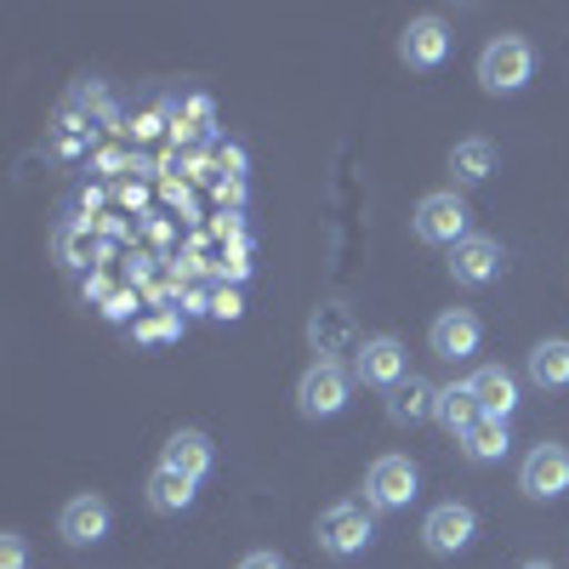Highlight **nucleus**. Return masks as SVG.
Segmentation results:
<instances>
[{"label": "nucleus", "mask_w": 569, "mask_h": 569, "mask_svg": "<svg viewBox=\"0 0 569 569\" xmlns=\"http://www.w3.org/2000/svg\"><path fill=\"white\" fill-rule=\"evenodd\" d=\"M313 541L325 558H359L376 541V507L370 501H330L313 525Z\"/></svg>", "instance_id": "nucleus-1"}, {"label": "nucleus", "mask_w": 569, "mask_h": 569, "mask_svg": "<svg viewBox=\"0 0 569 569\" xmlns=\"http://www.w3.org/2000/svg\"><path fill=\"white\" fill-rule=\"evenodd\" d=\"M536 80V46L525 34H496L485 52H479V86L490 98H512Z\"/></svg>", "instance_id": "nucleus-2"}, {"label": "nucleus", "mask_w": 569, "mask_h": 569, "mask_svg": "<svg viewBox=\"0 0 569 569\" xmlns=\"http://www.w3.org/2000/svg\"><path fill=\"white\" fill-rule=\"evenodd\" d=\"M348 393H353V376L337 359H313L302 370V382H297V410L308 421H330V416L348 410Z\"/></svg>", "instance_id": "nucleus-3"}, {"label": "nucleus", "mask_w": 569, "mask_h": 569, "mask_svg": "<svg viewBox=\"0 0 569 569\" xmlns=\"http://www.w3.org/2000/svg\"><path fill=\"white\" fill-rule=\"evenodd\" d=\"M467 217H472V211H467V200L456 194V188H439V194H427V200L416 206L410 222H416V240H421V246H450V251H456V246L467 240Z\"/></svg>", "instance_id": "nucleus-4"}, {"label": "nucleus", "mask_w": 569, "mask_h": 569, "mask_svg": "<svg viewBox=\"0 0 569 569\" xmlns=\"http://www.w3.org/2000/svg\"><path fill=\"white\" fill-rule=\"evenodd\" d=\"M416 485H421V472L410 456H376L365 472V501L376 512H405L416 501Z\"/></svg>", "instance_id": "nucleus-5"}, {"label": "nucleus", "mask_w": 569, "mask_h": 569, "mask_svg": "<svg viewBox=\"0 0 569 569\" xmlns=\"http://www.w3.org/2000/svg\"><path fill=\"white\" fill-rule=\"evenodd\" d=\"M472 536H479V512H472L467 501H439L433 512L421 518V547L433 558H456L472 547Z\"/></svg>", "instance_id": "nucleus-6"}, {"label": "nucleus", "mask_w": 569, "mask_h": 569, "mask_svg": "<svg viewBox=\"0 0 569 569\" xmlns=\"http://www.w3.org/2000/svg\"><path fill=\"white\" fill-rule=\"evenodd\" d=\"M518 490L530 501H558L569 490V445H536L525 461H518Z\"/></svg>", "instance_id": "nucleus-7"}, {"label": "nucleus", "mask_w": 569, "mask_h": 569, "mask_svg": "<svg viewBox=\"0 0 569 569\" xmlns=\"http://www.w3.org/2000/svg\"><path fill=\"white\" fill-rule=\"evenodd\" d=\"M405 376H410V353H405L399 337H365V342H359V353H353V382L393 393Z\"/></svg>", "instance_id": "nucleus-8"}, {"label": "nucleus", "mask_w": 569, "mask_h": 569, "mask_svg": "<svg viewBox=\"0 0 569 569\" xmlns=\"http://www.w3.org/2000/svg\"><path fill=\"white\" fill-rule=\"evenodd\" d=\"M479 342H485V325H479V313H472V308H445L433 325H427V348H433L439 359H450V365L472 359V353H479Z\"/></svg>", "instance_id": "nucleus-9"}, {"label": "nucleus", "mask_w": 569, "mask_h": 569, "mask_svg": "<svg viewBox=\"0 0 569 569\" xmlns=\"http://www.w3.org/2000/svg\"><path fill=\"white\" fill-rule=\"evenodd\" d=\"M450 58V23L445 18H410L405 34H399V63L405 69H439Z\"/></svg>", "instance_id": "nucleus-10"}, {"label": "nucleus", "mask_w": 569, "mask_h": 569, "mask_svg": "<svg viewBox=\"0 0 569 569\" xmlns=\"http://www.w3.org/2000/svg\"><path fill=\"white\" fill-rule=\"evenodd\" d=\"M109 525H114V512H109L103 496H74V501H63V512H58V536H63L69 547H98V541L109 536Z\"/></svg>", "instance_id": "nucleus-11"}, {"label": "nucleus", "mask_w": 569, "mask_h": 569, "mask_svg": "<svg viewBox=\"0 0 569 569\" xmlns=\"http://www.w3.org/2000/svg\"><path fill=\"white\" fill-rule=\"evenodd\" d=\"M501 246L490 240V233H467V240L450 251V279L456 284H467V291H479V284H490L496 273H501Z\"/></svg>", "instance_id": "nucleus-12"}, {"label": "nucleus", "mask_w": 569, "mask_h": 569, "mask_svg": "<svg viewBox=\"0 0 569 569\" xmlns=\"http://www.w3.org/2000/svg\"><path fill=\"white\" fill-rule=\"evenodd\" d=\"M308 342H313V353H319V359H337V365H342V353H359L353 313H348L342 302L313 308V319H308Z\"/></svg>", "instance_id": "nucleus-13"}, {"label": "nucleus", "mask_w": 569, "mask_h": 569, "mask_svg": "<svg viewBox=\"0 0 569 569\" xmlns=\"http://www.w3.org/2000/svg\"><path fill=\"white\" fill-rule=\"evenodd\" d=\"M467 388H472V399H479V410L496 416V421H507L518 410V376L507 365H479L467 376Z\"/></svg>", "instance_id": "nucleus-14"}, {"label": "nucleus", "mask_w": 569, "mask_h": 569, "mask_svg": "<svg viewBox=\"0 0 569 569\" xmlns=\"http://www.w3.org/2000/svg\"><path fill=\"white\" fill-rule=\"evenodd\" d=\"M427 416H439V388L427 382V376H405V382L388 393V421L393 427H421Z\"/></svg>", "instance_id": "nucleus-15"}, {"label": "nucleus", "mask_w": 569, "mask_h": 569, "mask_svg": "<svg viewBox=\"0 0 569 569\" xmlns=\"http://www.w3.org/2000/svg\"><path fill=\"white\" fill-rule=\"evenodd\" d=\"M160 467L166 472H182V479H206L211 472V439L206 433H194V427H182V433H171L166 439V450H160Z\"/></svg>", "instance_id": "nucleus-16"}, {"label": "nucleus", "mask_w": 569, "mask_h": 569, "mask_svg": "<svg viewBox=\"0 0 569 569\" xmlns=\"http://www.w3.org/2000/svg\"><path fill=\"white\" fill-rule=\"evenodd\" d=\"M525 370H530V382H536V388L563 393V388H569V337H547V342H536Z\"/></svg>", "instance_id": "nucleus-17"}, {"label": "nucleus", "mask_w": 569, "mask_h": 569, "mask_svg": "<svg viewBox=\"0 0 569 569\" xmlns=\"http://www.w3.org/2000/svg\"><path fill=\"white\" fill-rule=\"evenodd\" d=\"M490 171H496V142L490 137H461L456 149H450V177L461 188H479Z\"/></svg>", "instance_id": "nucleus-18"}, {"label": "nucleus", "mask_w": 569, "mask_h": 569, "mask_svg": "<svg viewBox=\"0 0 569 569\" xmlns=\"http://www.w3.org/2000/svg\"><path fill=\"white\" fill-rule=\"evenodd\" d=\"M433 421L445 427V433H456V439H461V433H472V427L485 421V410H479V399H472V388H467V382H461V388L450 382V388H439V416H433Z\"/></svg>", "instance_id": "nucleus-19"}, {"label": "nucleus", "mask_w": 569, "mask_h": 569, "mask_svg": "<svg viewBox=\"0 0 569 569\" xmlns=\"http://www.w3.org/2000/svg\"><path fill=\"white\" fill-rule=\"evenodd\" d=\"M52 251H58L63 268H91L98 262V233H91V222H58Z\"/></svg>", "instance_id": "nucleus-20"}, {"label": "nucleus", "mask_w": 569, "mask_h": 569, "mask_svg": "<svg viewBox=\"0 0 569 569\" xmlns=\"http://www.w3.org/2000/svg\"><path fill=\"white\" fill-rule=\"evenodd\" d=\"M149 507H154V512H166V518L188 512V507H194V479H182V472L154 467V479H149Z\"/></svg>", "instance_id": "nucleus-21"}, {"label": "nucleus", "mask_w": 569, "mask_h": 569, "mask_svg": "<svg viewBox=\"0 0 569 569\" xmlns=\"http://www.w3.org/2000/svg\"><path fill=\"white\" fill-rule=\"evenodd\" d=\"M507 445H512V439H507V421H496V416H485L472 433H461V456L479 461V467H485V461H501Z\"/></svg>", "instance_id": "nucleus-22"}, {"label": "nucleus", "mask_w": 569, "mask_h": 569, "mask_svg": "<svg viewBox=\"0 0 569 569\" xmlns=\"http://www.w3.org/2000/svg\"><path fill=\"white\" fill-rule=\"evenodd\" d=\"M23 563H29V547H23L18 530H7L0 536V569H23Z\"/></svg>", "instance_id": "nucleus-23"}, {"label": "nucleus", "mask_w": 569, "mask_h": 569, "mask_svg": "<svg viewBox=\"0 0 569 569\" xmlns=\"http://www.w3.org/2000/svg\"><path fill=\"white\" fill-rule=\"evenodd\" d=\"M211 313H217V319H240L246 308H240V297H233V291H217V297H211Z\"/></svg>", "instance_id": "nucleus-24"}, {"label": "nucleus", "mask_w": 569, "mask_h": 569, "mask_svg": "<svg viewBox=\"0 0 569 569\" xmlns=\"http://www.w3.org/2000/svg\"><path fill=\"white\" fill-rule=\"evenodd\" d=\"M240 569H284V558H279V552H246Z\"/></svg>", "instance_id": "nucleus-25"}, {"label": "nucleus", "mask_w": 569, "mask_h": 569, "mask_svg": "<svg viewBox=\"0 0 569 569\" xmlns=\"http://www.w3.org/2000/svg\"><path fill=\"white\" fill-rule=\"evenodd\" d=\"M109 319H126L131 313V291H120V297H109V308H103Z\"/></svg>", "instance_id": "nucleus-26"}, {"label": "nucleus", "mask_w": 569, "mask_h": 569, "mask_svg": "<svg viewBox=\"0 0 569 569\" xmlns=\"http://www.w3.org/2000/svg\"><path fill=\"white\" fill-rule=\"evenodd\" d=\"M525 569H552V563H547V558H530V563H525Z\"/></svg>", "instance_id": "nucleus-27"}]
</instances>
